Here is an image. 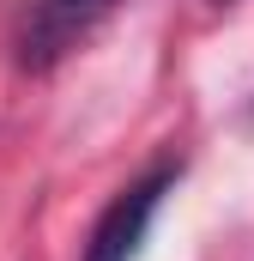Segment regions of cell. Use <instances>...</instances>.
<instances>
[{"label":"cell","mask_w":254,"mask_h":261,"mask_svg":"<svg viewBox=\"0 0 254 261\" xmlns=\"http://www.w3.org/2000/svg\"><path fill=\"white\" fill-rule=\"evenodd\" d=\"M176 182H182V164H176V158H157V164L139 170L127 189H115L109 206L91 219V231H85V243H79V261H139L151 225H157V206H164V195H170Z\"/></svg>","instance_id":"obj_1"},{"label":"cell","mask_w":254,"mask_h":261,"mask_svg":"<svg viewBox=\"0 0 254 261\" xmlns=\"http://www.w3.org/2000/svg\"><path fill=\"white\" fill-rule=\"evenodd\" d=\"M218 6H230V0H218Z\"/></svg>","instance_id":"obj_3"},{"label":"cell","mask_w":254,"mask_h":261,"mask_svg":"<svg viewBox=\"0 0 254 261\" xmlns=\"http://www.w3.org/2000/svg\"><path fill=\"white\" fill-rule=\"evenodd\" d=\"M121 0H30L24 24H18V67L24 73H49V67L73 55Z\"/></svg>","instance_id":"obj_2"}]
</instances>
